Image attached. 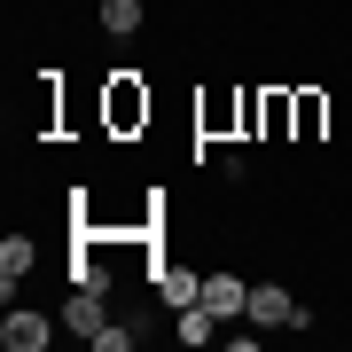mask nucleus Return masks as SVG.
Wrapping results in <instances>:
<instances>
[{
	"instance_id": "f257e3e1",
	"label": "nucleus",
	"mask_w": 352,
	"mask_h": 352,
	"mask_svg": "<svg viewBox=\"0 0 352 352\" xmlns=\"http://www.w3.org/2000/svg\"><path fill=\"white\" fill-rule=\"evenodd\" d=\"M243 321H258V329H314V314H305V305L289 298V289H274V282H258V289H251Z\"/></svg>"
},
{
	"instance_id": "f03ea898",
	"label": "nucleus",
	"mask_w": 352,
	"mask_h": 352,
	"mask_svg": "<svg viewBox=\"0 0 352 352\" xmlns=\"http://www.w3.org/2000/svg\"><path fill=\"white\" fill-rule=\"evenodd\" d=\"M55 329H63V321H47V314H24V305H8V321H0V344H8V352H39V344L55 337Z\"/></svg>"
},
{
	"instance_id": "7ed1b4c3",
	"label": "nucleus",
	"mask_w": 352,
	"mask_h": 352,
	"mask_svg": "<svg viewBox=\"0 0 352 352\" xmlns=\"http://www.w3.org/2000/svg\"><path fill=\"white\" fill-rule=\"evenodd\" d=\"M141 118H149V94H141V78H133V71H118V78H110V126H118V133H133Z\"/></svg>"
},
{
	"instance_id": "20e7f679",
	"label": "nucleus",
	"mask_w": 352,
	"mask_h": 352,
	"mask_svg": "<svg viewBox=\"0 0 352 352\" xmlns=\"http://www.w3.org/2000/svg\"><path fill=\"white\" fill-rule=\"evenodd\" d=\"M204 305H212L219 321H235L243 305H251V282H243V274H204Z\"/></svg>"
},
{
	"instance_id": "39448f33",
	"label": "nucleus",
	"mask_w": 352,
	"mask_h": 352,
	"mask_svg": "<svg viewBox=\"0 0 352 352\" xmlns=\"http://www.w3.org/2000/svg\"><path fill=\"white\" fill-rule=\"evenodd\" d=\"M102 321H110V314H102V289H71V305H63V329H71V337H87L94 344V329Z\"/></svg>"
},
{
	"instance_id": "423d86ee",
	"label": "nucleus",
	"mask_w": 352,
	"mask_h": 352,
	"mask_svg": "<svg viewBox=\"0 0 352 352\" xmlns=\"http://www.w3.org/2000/svg\"><path fill=\"white\" fill-rule=\"evenodd\" d=\"M32 258H39L32 235H8V243H0V289H8V298H16V282L32 274Z\"/></svg>"
},
{
	"instance_id": "0eeeda50",
	"label": "nucleus",
	"mask_w": 352,
	"mask_h": 352,
	"mask_svg": "<svg viewBox=\"0 0 352 352\" xmlns=\"http://www.w3.org/2000/svg\"><path fill=\"white\" fill-rule=\"evenodd\" d=\"M157 289H164V305L180 314V305H196V298H204V274H196V266H164Z\"/></svg>"
},
{
	"instance_id": "6e6552de",
	"label": "nucleus",
	"mask_w": 352,
	"mask_h": 352,
	"mask_svg": "<svg viewBox=\"0 0 352 352\" xmlns=\"http://www.w3.org/2000/svg\"><path fill=\"white\" fill-rule=\"evenodd\" d=\"M173 337H180V344H212V337H219V314H212V305H204V298H196V305H180Z\"/></svg>"
},
{
	"instance_id": "1a4fd4ad",
	"label": "nucleus",
	"mask_w": 352,
	"mask_h": 352,
	"mask_svg": "<svg viewBox=\"0 0 352 352\" xmlns=\"http://www.w3.org/2000/svg\"><path fill=\"white\" fill-rule=\"evenodd\" d=\"M71 289H102V298H110V266H102L94 243H78V258H71Z\"/></svg>"
},
{
	"instance_id": "9d476101",
	"label": "nucleus",
	"mask_w": 352,
	"mask_h": 352,
	"mask_svg": "<svg viewBox=\"0 0 352 352\" xmlns=\"http://www.w3.org/2000/svg\"><path fill=\"white\" fill-rule=\"evenodd\" d=\"M102 32H141V0H102Z\"/></svg>"
},
{
	"instance_id": "9b49d317",
	"label": "nucleus",
	"mask_w": 352,
	"mask_h": 352,
	"mask_svg": "<svg viewBox=\"0 0 352 352\" xmlns=\"http://www.w3.org/2000/svg\"><path fill=\"white\" fill-rule=\"evenodd\" d=\"M289 118H298V141H314V133H321V94H298Z\"/></svg>"
},
{
	"instance_id": "f8f14e48",
	"label": "nucleus",
	"mask_w": 352,
	"mask_h": 352,
	"mask_svg": "<svg viewBox=\"0 0 352 352\" xmlns=\"http://www.w3.org/2000/svg\"><path fill=\"white\" fill-rule=\"evenodd\" d=\"M94 352H133V329H118V321H102V329H94Z\"/></svg>"
}]
</instances>
